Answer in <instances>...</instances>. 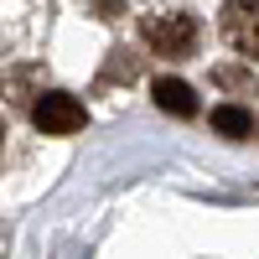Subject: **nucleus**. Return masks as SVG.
I'll use <instances>...</instances> for the list:
<instances>
[{
  "instance_id": "obj_1",
  "label": "nucleus",
  "mask_w": 259,
  "mask_h": 259,
  "mask_svg": "<svg viewBox=\"0 0 259 259\" xmlns=\"http://www.w3.org/2000/svg\"><path fill=\"white\" fill-rule=\"evenodd\" d=\"M197 16L192 11H156V16H145V26H140V36H145V47L156 52V57H192L197 52Z\"/></svg>"
},
{
  "instance_id": "obj_6",
  "label": "nucleus",
  "mask_w": 259,
  "mask_h": 259,
  "mask_svg": "<svg viewBox=\"0 0 259 259\" xmlns=\"http://www.w3.org/2000/svg\"><path fill=\"white\" fill-rule=\"evenodd\" d=\"M218 83H223V89H239V94H254V78L239 73V68H218Z\"/></svg>"
},
{
  "instance_id": "obj_3",
  "label": "nucleus",
  "mask_w": 259,
  "mask_h": 259,
  "mask_svg": "<svg viewBox=\"0 0 259 259\" xmlns=\"http://www.w3.org/2000/svg\"><path fill=\"white\" fill-rule=\"evenodd\" d=\"M223 36L244 57H259V6H223Z\"/></svg>"
},
{
  "instance_id": "obj_4",
  "label": "nucleus",
  "mask_w": 259,
  "mask_h": 259,
  "mask_svg": "<svg viewBox=\"0 0 259 259\" xmlns=\"http://www.w3.org/2000/svg\"><path fill=\"white\" fill-rule=\"evenodd\" d=\"M150 94H156V109L177 114V119H192V114H197V94H192V83H182V78H156V83H150Z\"/></svg>"
},
{
  "instance_id": "obj_7",
  "label": "nucleus",
  "mask_w": 259,
  "mask_h": 259,
  "mask_svg": "<svg viewBox=\"0 0 259 259\" xmlns=\"http://www.w3.org/2000/svg\"><path fill=\"white\" fill-rule=\"evenodd\" d=\"M0 145H6V124H0Z\"/></svg>"
},
{
  "instance_id": "obj_5",
  "label": "nucleus",
  "mask_w": 259,
  "mask_h": 259,
  "mask_svg": "<svg viewBox=\"0 0 259 259\" xmlns=\"http://www.w3.org/2000/svg\"><path fill=\"white\" fill-rule=\"evenodd\" d=\"M212 130H218L223 140H249L254 114L244 109V104H218V109H212Z\"/></svg>"
},
{
  "instance_id": "obj_2",
  "label": "nucleus",
  "mask_w": 259,
  "mask_h": 259,
  "mask_svg": "<svg viewBox=\"0 0 259 259\" xmlns=\"http://www.w3.org/2000/svg\"><path fill=\"white\" fill-rule=\"evenodd\" d=\"M31 119H36L41 135H78V130L89 124V114H83V104L73 94H41L36 109H31Z\"/></svg>"
}]
</instances>
